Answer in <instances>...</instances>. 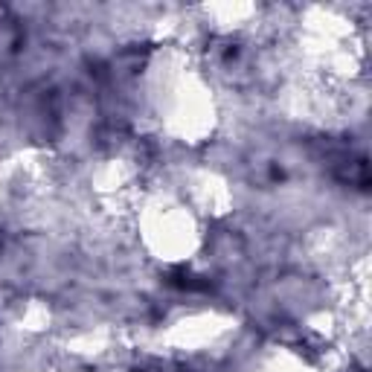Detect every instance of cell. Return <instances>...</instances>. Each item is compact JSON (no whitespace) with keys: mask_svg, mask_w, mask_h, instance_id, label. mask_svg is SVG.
Segmentation results:
<instances>
[{"mask_svg":"<svg viewBox=\"0 0 372 372\" xmlns=\"http://www.w3.org/2000/svg\"><path fill=\"white\" fill-rule=\"evenodd\" d=\"M166 282L175 285V288H184V291H204V288H210L207 280L189 274V270H172V274L166 277Z\"/></svg>","mask_w":372,"mask_h":372,"instance_id":"obj_1","label":"cell"}]
</instances>
